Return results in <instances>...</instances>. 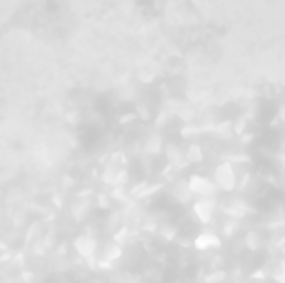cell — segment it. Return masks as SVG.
<instances>
[{"label": "cell", "instance_id": "cell-11", "mask_svg": "<svg viewBox=\"0 0 285 283\" xmlns=\"http://www.w3.org/2000/svg\"><path fill=\"white\" fill-rule=\"evenodd\" d=\"M22 275H23V277H22L23 282H30L32 278H34V273H32V272H23Z\"/></svg>", "mask_w": 285, "mask_h": 283}, {"label": "cell", "instance_id": "cell-9", "mask_svg": "<svg viewBox=\"0 0 285 283\" xmlns=\"http://www.w3.org/2000/svg\"><path fill=\"white\" fill-rule=\"evenodd\" d=\"M235 230H237V223L230 222V223H229V227H225V235H227V237H230V235H234Z\"/></svg>", "mask_w": 285, "mask_h": 283}, {"label": "cell", "instance_id": "cell-6", "mask_svg": "<svg viewBox=\"0 0 285 283\" xmlns=\"http://www.w3.org/2000/svg\"><path fill=\"white\" fill-rule=\"evenodd\" d=\"M120 257H122V245L120 243H117L115 240H113V242H108L105 248H103V260L113 263V262H117Z\"/></svg>", "mask_w": 285, "mask_h": 283}, {"label": "cell", "instance_id": "cell-5", "mask_svg": "<svg viewBox=\"0 0 285 283\" xmlns=\"http://www.w3.org/2000/svg\"><path fill=\"white\" fill-rule=\"evenodd\" d=\"M220 245H222L220 238L212 232H203L193 240V247L197 250H213V248H218Z\"/></svg>", "mask_w": 285, "mask_h": 283}, {"label": "cell", "instance_id": "cell-2", "mask_svg": "<svg viewBox=\"0 0 285 283\" xmlns=\"http://www.w3.org/2000/svg\"><path fill=\"white\" fill-rule=\"evenodd\" d=\"M189 190L190 193H195L198 196H203V198H208L215 193V184H212L210 180L205 179V177H192L189 182Z\"/></svg>", "mask_w": 285, "mask_h": 283}, {"label": "cell", "instance_id": "cell-4", "mask_svg": "<svg viewBox=\"0 0 285 283\" xmlns=\"http://www.w3.org/2000/svg\"><path fill=\"white\" fill-rule=\"evenodd\" d=\"M213 212H215V205L212 200L202 198L193 205V215L200 223H210L213 218Z\"/></svg>", "mask_w": 285, "mask_h": 283}, {"label": "cell", "instance_id": "cell-10", "mask_svg": "<svg viewBox=\"0 0 285 283\" xmlns=\"http://www.w3.org/2000/svg\"><path fill=\"white\" fill-rule=\"evenodd\" d=\"M280 282L285 283V260L280 263Z\"/></svg>", "mask_w": 285, "mask_h": 283}, {"label": "cell", "instance_id": "cell-13", "mask_svg": "<svg viewBox=\"0 0 285 283\" xmlns=\"http://www.w3.org/2000/svg\"><path fill=\"white\" fill-rule=\"evenodd\" d=\"M7 250V245L3 242H0V252H5Z\"/></svg>", "mask_w": 285, "mask_h": 283}, {"label": "cell", "instance_id": "cell-3", "mask_svg": "<svg viewBox=\"0 0 285 283\" xmlns=\"http://www.w3.org/2000/svg\"><path fill=\"white\" fill-rule=\"evenodd\" d=\"M74 248L80 257L89 260V258H94L95 252H97V240L90 235H79L74 240Z\"/></svg>", "mask_w": 285, "mask_h": 283}, {"label": "cell", "instance_id": "cell-7", "mask_svg": "<svg viewBox=\"0 0 285 283\" xmlns=\"http://www.w3.org/2000/svg\"><path fill=\"white\" fill-rule=\"evenodd\" d=\"M244 243H245V247L249 248V250L252 252H257L260 247H262V238H260V235L257 232H247L245 233V237H244Z\"/></svg>", "mask_w": 285, "mask_h": 283}, {"label": "cell", "instance_id": "cell-12", "mask_svg": "<svg viewBox=\"0 0 285 283\" xmlns=\"http://www.w3.org/2000/svg\"><path fill=\"white\" fill-rule=\"evenodd\" d=\"M259 277H260V278H264V272H262V270H260V272H255V273H254V278H259Z\"/></svg>", "mask_w": 285, "mask_h": 283}, {"label": "cell", "instance_id": "cell-8", "mask_svg": "<svg viewBox=\"0 0 285 283\" xmlns=\"http://www.w3.org/2000/svg\"><path fill=\"white\" fill-rule=\"evenodd\" d=\"M225 280V272L224 270H215L210 275H207L205 283H222Z\"/></svg>", "mask_w": 285, "mask_h": 283}, {"label": "cell", "instance_id": "cell-1", "mask_svg": "<svg viewBox=\"0 0 285 283\" xmlns=\"http://www.w3.org/2000/svg\"><path fill=\"white\" fill-rule=\"evenodd\" d=\"M213 179H215L217 187H220V189L225 190V191H230L235 187V184H237L235 170H234V167H232L230 164L218 165V169L215 170V175H213Z\"/></svg>", "mask_w": 285, "mask_h": 283}]
</instances>
